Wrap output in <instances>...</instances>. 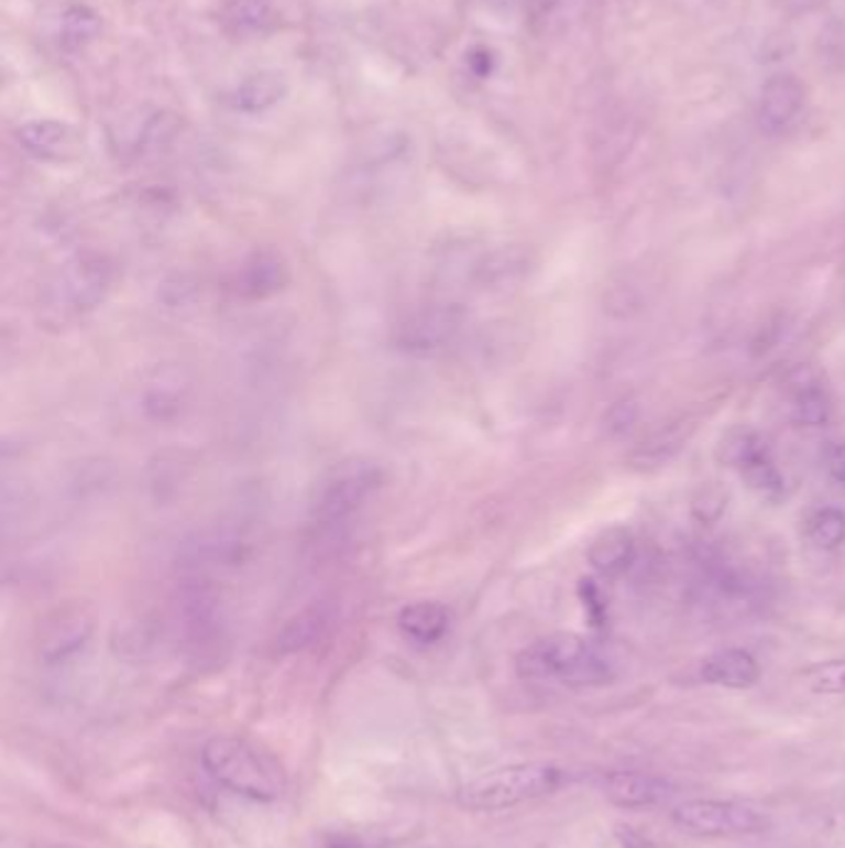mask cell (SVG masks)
Instances as JSON below:
<instances>
[{
	"label": "cell",
	"mask_w": 845,
	"mask_h": 848,
	"mask_svg": "<svg viewBox=\"0 0 845 848\" xmlns=\"http://www.w3.org/2000/svg\"><path fill=\"white\" fill-rule=\"evenodd\" d=\"M201 764L216 784L229 792L253 798V802H275L286 794V772L261 747L243 737H213L201 749Z\"/></svg>",
	"instance_id": "1"
},
{
	"label": "cell",
	"mask_w": 845,
	"mask_h": 848,
	"mask_svg": "<svg viewBox=\"0 0 845 848\" xmlns=\"http://www.w3.org/2000/svg\"><path fill=\"white\" fill-rule=\"evenodd\" d=\"M518 670L530 680H556L568 687H595L615 677V667L601 650L575 633H556L524 650Z\"/></svg>",
	"instance_id": "2"
},
{
	"label": "cell",
	"mask_w": 845,
	"mask_h": 848,
	"mask_svg": "<svg viewBox=\"0 0 845 848\" xmlns=\"http://www.w3.org/2000/svg\"><path fill=\"white\" fill-rule=\"evenodd\" d=\"M563 784L566 772L556 764H508L469 779L457 792V798L471 812H504V808L553 794Z\"/></svg>",
	"instance_id": "3"
},
{
	"label": "cell",
	"mask_w": 845,
	"mask_h": 848,
	"mask_svg": "<svg viewBox=\"0 0 845 848\" xmlns=\"http://www.w3.org/2000/svg\"><path fill=\"white\" fill-rule=\"evenodd\" d=\"M117 279L114 263L102 253H77L67 259L45 285L43 308L47 320L73 323L100 308Z\"/></svg>",
	"instance_id": "4"
},
{
	"label": "cell",
	"mask_w": 845,
	"mask_h": 848,
	"mask_svg": "<svg viewBox=\"0 0 845 848\" xmlns=\"http://www.w3.org/2000/svg\"><path fill=\"white\" fill-rule=\"evenodd\" d=\"M672 822L696 836H751L771 826L769 812L749 802L692 798L672 812Z\"/></svg>",
	"instance_id": "5"
},
{
	"label": "cell",
	"mask_w": 845,
	"mask_h": 848,
	"mask_svg": "<svg viewBox=\"0 0 845 848\" xmlns=\"http://www.w3.org/2000/svg\"><path fill=\"white\" fill-rule=\"evenodd\" d=\"M382 485V469L375 461L350 459L342 461L322 485L316 501V519L326 526L348 521L367 504Z\"/></svg>",
	"instance_id": "6"
},
{
	"label": "cell",
	"mask_w": 845,
	"mask_h": 848,
	"mask_svg": "<svg viewBox=\"0 0 845 848\" xmlns=\"http://www.w3.org/2000/svg\"><path fill=\"white\" fill-rule=\"evenodd\" d=\"M464 328V311L454 303H425L405 313L395 328L402 350L431 355L445 350Z\"/></svg>",
	"instance_id": "7"
},
{
	"label": "cell",
	"mask_w": 845,
	"mask_h": 848,
	"mask_svg": "<svg viewBox=\"0 0 845 848\" xmlns=\"http://www.w3.org/2000/svg\"><path fill=\"white\" fill-rule=\"evenodd\" d=\"M92 616L83 606H65L53 610L43 620L41 633H37V653L47 663H61L73 657L77 650L87 645L92 635Z\"/></svg>",
	"instance_id": "8"
},
{
	"label": "cell",
	"mask_w": 845,
	"mask_h": 848,
	"mask_svg": "<svg viewBox=\"0 0 845 848\" xmlns=\"http://www.w3.org/2000/svg\"><path fill=\"white\" fill-rule=\"evenodd\" d=\"M805 105V87L791 73H776L761 87L759 124L766 134H781L799 120Z\"/></svg>",
	"instance_id": "9"
},
{
	"label": "cell",
	"mask_w": 845,
	"mask_h": 848,
	"mask_svg": "<svg viewBox=\"0 0 845 848\" xmlns=\"http://www.w3.org/2000/svg\"><path fill=\"white\" fill-rule=\"evenodd\" d=\"M18 140L28 152H33L41 160H75L80 154V132L70 124L55 120H35L23 124L18 130Z\"/></svg>",
	"instance_id": "10"
},
{
	"label": "cell",
	"mask_w": 845,
	"mask_h": 848,
	"mask_svg": "<svg viewBox=\"0 0 845 848\" xmlns=\"http://www.w3.org/2000/svg\"><path fill=\"white\" fill-rule=\"evenodd\" d=\"M605 796L615 806L640 808L662 802L672 794V784L657 774L645 772H613L605 776Z\"/></svg>",
	"instance_id": "11"
},
{
	"label": "cell",
	"mask_w": 845,
	"mask_h": 848,
	"mask_svg": "<svg viewBox=\"0 0 845 848\" xmlns=\"http://www.w3.org/2000/svg\"><path fill=\"white\" fill-rule=\"evenodd\" d=\"M761 677V667L749 650L726 648L710 655L702 663V680L716 687L729 689H749Z\"/></svg>",
	"instance_id": "12"
},
{
	"label": "cell",
	"mask_w": 845,
	"mask_h": 848,
	"mask_svg": "<svg viewBox=\"0 0 845 848\" xmlns=\"http://www.w3.org/2000/svg\"><path fill=\"white\" fill-rule=\"evenodd\" d=\"M288 95L286 75L278 70H261L249 75L231 93V107L243 115H259L278 105Z\"/></svg>",
	"instance_id": "13"
},
{
	"label": "cell",
	"mask_w": 845,
	"mask_h": 848,
	"mask_svg": "<svg viewBox=\"0 0 845 848\" xmlns=\"http://www.w3.org/2000/svg\"><path fill=\"white\" fill-rule=\"evenodd\" d=\"M397 626L402 635L417 645H435L447 635L451 626L449 610L441 604L421 600V604H409L399 610Z\"/></svg>",
	"instance_id": "14"
},
{
	"label": "cell",
	"mask_w": 845,
	"mask_h": 848,
	"mask_svg": "<svg viewBox=\"0 0 845 848\" xmlns=\"http://www.w3.org/2000/svg\"><path fill=\"white\" fill-rule=\"evenodd\" d=\"M588 561L605 576H621L635 561V539L625 526H611L597 534L588 548Z\"/></svg>",
	"instance_id": "15"
},
{
	"label": "cell",
	"mask_w": 845,
	"mask_h": 848,
	"mask_svg": "<svg viewBox=\"0 0 845 848\" xmlns=\"http://www.w3.org/2000/svg\"><path fill=\"white\" fill-rule=\"evenodd\" d=\"M793 384V420L805 427H821L831 417V404L821 382L813 378L809 368H799L791 374Z\"/></svg>",
	"instance_id": "16"
},
{
	"label": "cell",
	"mask_w": 845,
	"mask_h": 848,
	"mask_svg": "<svg viewBox=\"0 0 845 848\" xmlns=\"http://www.w3.org/2000/svg\"><path fill=\"white\" fill-rule=\"evenodd\" d=\"M288 283V265L275 253H255L241 271V291L251 298H265Z\"/></svg>",
	"instance_id": "17"
},
{
	"label": "cell",
	"mask_w": 845,
	"mask_h": 848,
	"mask_svg": "<svg viewBox=\"0 0 845 848\" xmlns=\"http://www.w3.org/2000/svg\"><path fill=\"white\" fill-rule=\"evenodd\" d=\"M766 452H769V447H766V439L759 432L749 427H734L726 432L720 439V445H716V459L726 467L742 469L744 465H749L751 459L766 455Z\"/></svg>",
	"instance_id": "18"
},
{
	"label": "cell",
	"mask_w": 845,
	"mask_h": 848,
	"mask_svg": "<svg viewBox=\"0 0 845 848\" xmlns=\"http://www.w3.org/2000/svg\"><path fill=\"white\" fill-rule=\"evenodd\" d=\"M805 539L819 551H835L845 544V511L835 507L815 509L805 519Z\"/></svg>",
	"instance_id": "19"
},
{
	"label": "cell",
	"mask_w": 845,
	"mask_h": 848,
	"mask_svg": "<svg viewBox=\"0 0 845 848\" xmlns=\"http://www.w3.org/2000/svg\"><path fill=\"white\" fill-rule=\"evenodd\" d=\"M102 31V21L90 6L73 3L63 13V43L70 51H80L87 43H92Z\"/></svg>",
	"instance_id": "20"
},
{
	"label": "cell",
	"mask_w": 845,
	"mask_h": 848,
	"mask_svg": "<svg viewBox=\"0 0 845 848\" xmlns=\"http://www.w3.org/2000/svg\"><path fill=\"white\" fill-rule=\"evenodd\" d=\"M322 628H326V616L322 610L312 608V610H303L300 616H296L290 623L283 628L281 633V648L288 650V653H296V650L308 648L310 643H316L320 638Z\"/></svg>",
	"instance_id": "21"
},
{
	"label": "cell",
	"mask_w": 845,
	"mask_h": 848,
	"mask_svg": "<svg viewBox=\"0 0 845 848\" xmlns=\"http://www.w3.org/2000/svg\"><path fill=\"white\" fill-rule=\"evenodd\" d=\"M739 475L746 481V487H749L751 491H756V494H761L766 499L781 497L783 477H781V471L776 469V465L771 461L769 452H766V455H761V457L751 459L749 465H744L739 469Z\"/></svg>",
	"instance_id": "22"
},
{
	"label": "cell",
	"mask_w": 845,
	"mask_h": 848,
	"mask_svg": "<svg viewBox=\"0 0 845 848\" xmlns=\"http://www.w3.org/2000/svg\"><path fill=\"white\" fill-rule=\"evenodd\" d=\"M805 685L815 695H843L845 693V660H831L803 673Z\"/></svg>",
	"instance_id": "23"
},
{
	"label": "cell",
	"mask_w": 845,
	"mask_h": 848,
	"mask_svg": "<svg viewBox=\"0 0 845 848\" xmlns=\"http://www.w3.org/2000/svg\"><path fill=\"white\" fill-rule=\"evenodd\" d=\"M726 501H729V494L722 485H704L692 497V517L700 524H716L726 511Z\"/></svg>",
	"instance_id": "24"
},
{
	"label": "cell",
	"mask_w": 845,
	"mask_h": 848,
	"mask_svg": "<svg viewBox=\"0 0 845 848\" xmlns=\"http://www.w3.org/2000/svg\"><path fill=\"white\" fill-rule=\"evenodd\" d=\"M637 417H640V407H637L633 400H621L605 412L603 427L611 437H623L625 432L633 430V424L637 422Z\"/></svg>",
	"instance_id": "25"
},
{
	"label": "cell",
	"mask_w": 845,
	"mask_h": 848,
	"mask_svg": "<svg viewBox=\"0 0 845 848\" xmlns=\"http://www.w3.org/2000/svg\"><path fill=\"white\" fill-rule=\"evenodd\" d=\"M273 15V0H241L239 8H235V23L241 28H249V31H255L271 21Z\"/></svg>",
	"instance_id": "26"
},
{
	"label": "cell",
	"mask_w": 845,
	"mask_h": 848,
	"mask_svg": "<svg viewBox=\"0 0 845 848\" xmlns=\"http://www.w3.org/2000/svg\"><path fill=\"white\" fill-rule=\"evenodd\" d=\"M680 447H682V437H674L672 432H667V435H657L647 442V445L637 452V457H643V461H655V465H660V461H665Z\"/></svg>",
	"instance_id": "27"
},
{
	"label": "cell",
	"mask_w": 845,
	"mask_h": 848,
	"mask_svg": "<svg viewBox=\"0 0 845 848\" xmlns=\"http://www.w3.org/2000/svg\"><path fill=\"white\" fill-rule=\"evenodd\" d=\"M467 63H469L471 75L481 77V80H486V77H489L491 73H494V67H496L494 53H491L489 47H484V45L471 47L469 55H467Z\"/></svg>",
	"instance_id": "28"
},
{
	"label": "cell",
	"mask_w": 845,
	"mask_h": 848,
	"mask_svg": "<svg viewBox=\"0 0 845 848\" xmlns=\"http://www.w3.org/2000/svg\"><path fill=\"white\" fill-rule=\"evenodd\" d=\"M825 467H828V475L845 485V445H833L825 455Z\"/></svg>",
	"instance_id": "29"
},
{
	"label": "cell",
	"mask_w": 845,
	"mask_h": 848,
	"mask_svg": "<svg viewBox=\"0 0 845 848\" xmlns=\"http://www.w3.org/2000/svg\"><path fill=\"white\" fill-rule=\"evenodd\" d=\"M617 838H621V846L623 848H652L650 841H647L645 836L637 834L635 828H630V826L617 828Z\"/></svg>",
	"instance_id": "30"
},
{
	"label": "cell",
	"mask_w": 845,
	"mask_h": 848,
	"mask_svg": "<svg viewBox=\"0 0 845 848\" xmlns=\"http://www.w3.org/2000/svg\"><path fill=\"white\" fill-rule=\"evenodd\" d=\"M825 0H786V6L791 8L793 13H809V11H815V8L823 6Z\"/></svg>",
	"instance_id": "31"
},
{
	"label": "cell",
	"mask_w": 845,
	"mask_h": 848,
	"mask_svg": "<svg viewBox=\"0 0 845 848\" xmlns=\"http://www.w3.org/2000/svg\"><path fill=\"white\" fill-rule=\"evenodd\" d=\"M558 3L560 0H530V11H534L536 15H544L548 11H553Z\"/></svg>",
	"instance_id": "32"
}]
</instances>
